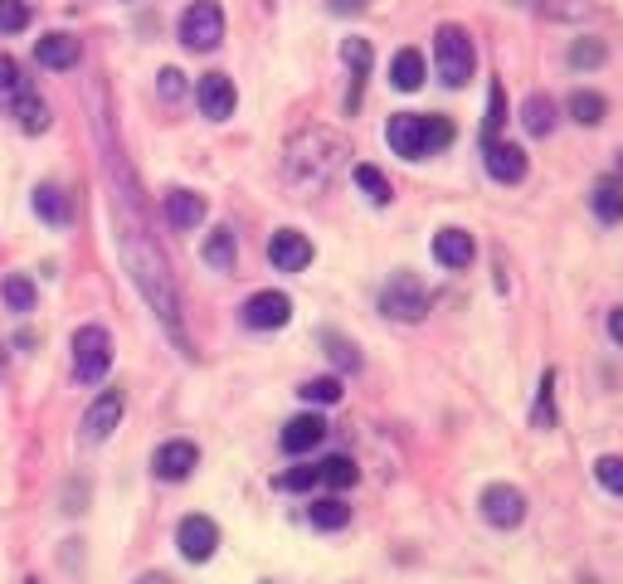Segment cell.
<instances>
[{
	"label": "cell",
	"instance_id": "cell-37",
	"mask_svg": "<svg viewBox=\"0 0 623 584\" xmlns=\"http://www.w3.org/2000/svg\"><path fill=\"white\" fill-rule=\"evenodd\" d=\"M595 477H599V487H604V492H614V497H623V458H599L595 463Z\"/></svg>",
	"mask_w": 623,
	"mask_h": 584
},
{
	"label": "cell",
	"instance_id": "cell-13",
	"mask_svg": "<svg viewBox=\"0 0 623 584\" xmlns=\"http://www.w3.org/2000/svg\"><path fill=\"white\" fill-rule=\"evenodd\" d=\"M195 98H200V112L210 122H224L234 112V102H239V93H234V78L230 73H205L200 83H195Z\"/></svg>",
	"mask_w": 623,
	"mask_h": 584
},
{
	"label": "cell",
	"instance_id": "cell-12",
	"mask_svg": "<svg viewBox=\"0 0 623 584\" xmlns=\"http://www.w3.org/2000/svg\"><path fill=\"white\" fill-rule=\"evenodd\" d=\"M268 264H273L278 273H303V268L312 264L307 234H297V229H278V234L268 239Z\"/></svg>",
	"mask_w": 623,
	"mask_h": 584
},
{
	"label": "cell",
	"instance_id": "cell-46",
	"mask_svg": "<svg viewBox=\"0 0 623 584\" xmlns=\"http://www.w3.org/2000/svg\"><path fill=\"white\" fill-rule=\"evenodd\" d=\"M29 584H39V580H29Z\"/></svg>",
	"mask_w": 623,
	"mask_h": 584
},
{
	"label": "cell",
	"instance_id": "cell-33",
	"mask_svg": "<svg viewBox=\"0 0 623 584\" xmlns=\"http://www.w3.org/2000/svg\"><path fill=\"white\" fill-rule=\"evenodd\" d=\"M297 394H303L307 404H337L341 400V380L337 375H321V380H307Z\"/></svg>",
	"mask_w": 623,
	"mask_h": 584
},
{
	"label": "cell",
	"instance_id": "cell-21",
	"mask_svg": "<svg viewBox=\"0 0 623 584\" xmlns=\"http://www.w3.org/2000/svg\"><path fill=\"white\" fill-rule=\"evenodd\" d=\"M15 118H20V127H25L29 137L49 132V108H45V98H39V93H29V88L15 93Z\"/></svg>",
	"mask_w": 623,
	"mask_h": 584
},
{
	"label": "cell",
	"instance_id": "cell-36",
	"mask_svg": "<svg viewBox=\"0 0 623 584\" xmlns=\"http://www.w3.org/2000/svg\"><path fill=\"white\" fill-rule=\"evenodd\" d=\"M29 25V5L25 0H0V35H20Z\"/></svg>",
	"mask_w": 623,
	"mask_h": 584
},
{
	"label": "cell",
	"instance_id": "cell-45",
	"mask_svg": "<svg viewBox=\"0 0 623 584\" xmlns=\"http://www.w3.org/2000/svg\"><path fill=\"white\" fill-rule=\"evenodd\" d=\"M137 584H175V580H171V575H142Z\"/></svg>",
	"mask_w": 623,
	"mask_h": 584
},
{
	"label": "cell",
	"instance_id": "cell-35",
	"mask_svg": "<svg viewBox=\"0 0 623 584\" xmlns=\"http://www.w3.org/2000/svg\"><path fill=\"white\" fill-rule=\"evenodd\" d=\"M555 424V370L541 375V400H536V429Z\"/></svg>",
	"mask_w": 623,
	"mask_h": 584
},
{
	"label": "cell",
	"instance_id": "cell-1",
	"mask_svg": "<svg viewBox=\"0 0 623 584\" xmlns=\"http://www.w3.org/2000/svg\"><path fill=\"white\" fill-rule=\"evenodd\" d=\"M118 239H122V264H127L132 283L142 288V297L151 302V312L171 327V337L185 346L181 331V302H175V283H171V264L156 248V239L147 234V219H142V205L132 191L118 195Z\"/></svg>",
	"mask_w": 623,
	"mask_h": 584
},
{
	"label": "cell",
	"instance_id": "cell-39",
	"mask_svg": "<svg viewBox=\"0 0 623 584\" xmlns=\"http://www.w3.org/2000/svg\"><path fill=\"white\" fill-rule=\"evenodd\" d=\"M570 64H575V69L604 64V45H599V39H575V45H570Z\"/></svg>",
	"mask_w": 623,
	"mask_h": 584
},
{
	"label": "cell",
	"instance_id": "cell-20",
	"mask_svg": "<svg viewBox=\"0 0 623 584\" xmlns=\"http://www.w3.org/2000/svg\"><path fill=\"white\" fill-rule=\"evenodd\" d=\"M166 219H171V229H195V224H205V195H195V191H171V195H166Z\"/></svg>",
	"mask_w": 623,
	"mask_h": 584
},
{
	"label": "cell",
	"instance_id": "cell-8",
	"mask_svg": "<svg viewBox=\"0 0 623 584\" xmlns=\"http://www.w3.org/2000/svg\"><path fill=\"white\" fill-rule=\"evenodd\" d=\"M175 546H181L185 560H195V565H205V560L220 550V526H215L210 516H185L181 531H175Z\"/></svg>",
	"mask_w": 623,
	"mask_h": 584
},
{
	"label": "cell",
	"instance_id": "cell-25",
	"mask_svg": "<svg viewBox=\"0 0 623 584\" xmlns=\"http://www.w3.org/2000/svg\"><path fill=\"white\" fill-rule=\"evenodd\" d=\"M522 122H526V132H532V137H546V132L555 127V102H550L546 93H532V98H526V108H522Z\"/></svg>",
	"mask_w": 623,
	"mask_h": 584
},
{
	"label": "cell",
	"instance_id": "cell-3",
	"mask_svg": "<svg viewBox=\"0 0 623 584\" xmlns=\"http://www.w3.org/2000/svg\"><path fill=\"white\" fill-rule=\"evenodd\" d=\"M433 59H439V78L449 83V88H463L467 78H473V39H467L463 25H439V35H433Z\"/></svg>",
	"mask_w": 623,
	"mask_h": 584
},
{
	"label": "cell",
	"instance_id": "cell-4",
	"mask_svg": "<svg viewBox=\"0 0 623 584\" xmlns=\"http://www.w3.org/2000/svg\"><path fill=\"white\" fill-rule=\"evenodd\" d=\"M112 365V337L102 327H78L74 331V380L98 385Z\"/></svg>",
	"mask_w": 623,
	"mask_h": 584
},
{
	"label": "cell",
	"instance_id": "cell-44",
	"mask_svg": "<svg viewBox=\"0 0 623 584\" xmlns=\"http://www.w3.org/2000/svg\"><path fill=\"white\" fill-rule=\"evenodd\" d=\"M609 337H614L619 346H623V307H614V312H609Z\"/></svg>",
	"mask_w": 623,
	"mask_h": 584
},
{
	"label": "cell",
	"instance_id": "cell-38",
	"mask_svg": "<svg viewBox=\"0 0 623 584\" xmlns=\"http://www.w3.org/2000/svg\"><path fill=\"white\" fill-rule=\"evenodd\" d=\"M321 483V473L317 467H293V473H278V492H307V487H317Z\"/></svg>",
	"mask_w": 623,
	"mask_h": 584
},
{
	"label": "cell",
	"instance_id": "cell-23",
	"mask_svg": "<svg viewBox=\"0 0 623 584\" xmlns=\"http://www.w3.org/2000/svg\"><path fill=\"white\" fill-rule=\"evenodd\" d=\"M390 83L400 93H414L424 83V54L419 49H400V54H394V64H390Z\"/></svg>",
	"mask_w": 623,
	"mask_h": 584
},
{
	"label": "cell",
	"instance_id": "cell-31",
	"mask_svg": "<svg viewBox=\"0 0 623 584\" xmlns=\"http://www.w3.org/2000/svg\"><path fill=\"white\" fill-rule=\"evenodd\" d=\"M532 10H541L550 20H585L595 10V0H526Z\"/></svg>",
	"mask_w": 623,
	"mask_h": 584
},
{
	"label": "cell",
	"instance_id": "cell-19",
	"mask_svg": "<svg viewBox=\"0 0 623 584\" xmlns=\"http://www.w3.org/2000/svg\"><path fill=\"white\" fill-rule=\"evenodd\" d=\"M341 59H346V69H351V93H346V108L356 112L361 108V88H366V73H370V45L366 39H346V45H341Z\"/></svg>",
	"mask_w": 623,
	"mask_h": 584
},
{
	"label": "cell",
	"instance_id": "cell-24",
	"mask_svg": "<svg viewBox=\"0 0 623 584\" xmlns=\"http://www.w3.org/2000/svg\"><path fill=\"white\" fill-rule=\"evenodd\" d=\"M604 112H609L604 93H589V88L570 93V118H575L579 127H599V122H604Z\"/></svg>",
	"mask_w": 623,
	"mask_h": 584
},
{
	"label": "cell",
	"instance_id": "cell-5",
	"mask_svg": "<svg viewBox=\"0 0 623 584\" xmlns=\"http://www.w3.org/2000/svg\"><path fill=\"white\" fill-rule=\"evenodd\" d=\"M220 39H224V10H220V0H195L191 10L181 15V45L185 49H220Z\"/></svg>",
	"mask_w": 623,
	"mask_h": 584
},
{
	"label": "cell",
	"instance_id": "cell-14",
	"mask_svg": "<svg viewBox=\"0 0 623 584\" xmlns=\"http://www.w3.org/2000/svg\"><path fill=\"white\" fill-rule=\"evenodd\" d=\"M118 419H122V390H102L98 400L88 404V414H83V438L102 443V438L118 429Z\"/></svg>",
	"mask_w": 623,
	"mask_h": 584
},
{
	"label": "cell",
	"instance_id": "cell-6",
	"mask_svg": "<svg viewBox=\"0 0 623 584\" xmlns=\"http://www.w3.org/2000/svg\"><path fill=\"white\" fill-rule=\"evenodd\" d=\"M380 312L394 321H424V312H429V292L414 273H400L390 278V288L380 292Z\"/></svg>",
	"mask_w": 623,
	"mask_h": 584
},
{
	"label": "cell",
	"instance_id": "cell-40",
	"mask_svg": "<svg viewBox=\"0 0 623 584\" xmlns=\"http://www.w3.org/2000/svg\"><path fill=\"white\" fill-rule=\"evenodd\" d=\"M327 346H331V361H337L341 370H356V365H361V356H356V346H351V341H341V337H331V331H327Z\"/></svg>",
	"mask_w": 623,
	"mask_h": 584
},
{
	"label": "cell",
	"instance_id": "cell-26",
	"mask_svg": "<svg viewBox=\"0 0 623 584\" xmlns=\"http://www.w3.org/2000/svg\"><path fill=\"white\" fill-rule=\"evenodd\" d=\"M589 205H595V215L604 219V224H619L623 219V185L619 181H599L595 195H589Z\"/></svg>",
	"mask_w": 623,
	"mask_h": 584
},
{
	"label": "cell",
	"instance_id": "cell-10",
	"mask_svg": "<svg viewBox=\"0 0 623 584\" xmlns=\"http://www.w3.org/2000/svg\"><path fill=\"white\" fill-rule=\"evenodd\" d=\"M288 317H293L288 292H254L244 302V327H254V331H278V327H288Z\"/></svg>",
	"mask_w": 623,
	"mask_h": 584
},
{
	"label": "cell",
	"instance_id": "cell-42",
	"mask_svg": "<svg viewBox=\"0 0 623 584\" xmlns=\"http://www.w3.org/2000/svg\"><path fill=\"white\" fill-rule=\"evenodd\" d=\"M25 83H20V69H15V59L10 54H0V93H20Z\"/></svg>",
	"mask_w": 623,
	"mask_h": 584
},
{
	"label": "cell",
	"instance_id": "cell-28",
	"mask_svg": "<svg viewBox=\"0 0 623 584\" xmlns=\"http://www.w3.org/2000/svg\"><path fill=\"white\" fill-rule=\"evenodd\" d=\"M307 516H312V526L317 531H341L351 521V507L341 502V497H321V502H312Z\"/></svg>",
	"mask_w": 623,
	"mask_h": 584
},
{
	"label": "cell",
	"instance_id": "cell-7",
	"mask_svg": "<svg viewBox=\"0 0 623 584\" xmlns=\"http://www.w3.org/2000/svg\"><path fill=\"white\" fill-rule=\"evenodd\" d=\"M386 142L394 146V156L419 161V156H429V118H419V112H394L386 127Z\"/></svg>",
	"mask_w": 623,
	"mask_h": 584
},
{
	"label": "cell",
	"instance_id": "cell-17",
	"mask_svg": "<svg viewBox=\"0 0 623 584\" xmlns=\"http://www.w3.org/2000/svg\"><path fill=\"white\" fill-rule=\"evenodd\" d=\"M321 438H327V419L321 414H297L283 429V453H312Z\"/></svg>",
	"mask_w": 623,
	"mask_h": 584
},
{
	"label": "cell",
	"instance_id": "cell-22",
	"mask_svg": "<svg viewBox=\"0 0 623 584\" xmlns=\"http://www.w3.org/2000/svg\"><path fill=\"white\" fill-rule=\"evenodd\" d=\"M35 215L49 219V224H69V219H74V200H69L59 185H39L35 191Z\"/></svg>",
	"mask_w": 623,
	"mask_h": 584
},
{
	"label": "cell",
	"instance_id": "cell-2",
	"mask_svg": "<svg viewBox=\"0 0 623 584\" xmlns=\"http://www.w3.org/2000/svg\"><path fill=\"white\" fill-rule=\"evenodd\" d=\"M351 156L346 137H337V132L327 127H307L297 132L293 142H288V181L303 185V191H317V185H331V175L341 171V161Z\"/></svg>",
	"mask_w": 623,
	"mask_h": 584
},
{
	"label": "cell",
	"instance_id": "cell-29",
	"mask_svg": "<svg viewBox=\"0 0 623 584\" xmlns=\"http://www.w3.org/2000/svg\"><path fill=\"white\" fill-rule=\"evenodd\" d=\"M234 254H239V248H234V229H215V234L205 239V264L220 268V273H230V268H234Z\"/></svg>",
	"mask_w": 623,
	"mask_h": 584
},
{
	"label": "cell",
	"instance_id": "cell-32",
	"mask_svg": "<svg viewBox=\"0 0 623 584\" xmlns=\"http://www.w3.org/2000/svg\"><path fill=\"white\" fill-rule=\"evenodd\" d=\"M0 297L10 302V312H35V283L20 273H10L5 283H0Z\"/></svg>",
	"mask_w": 623,
	"mask_h": 584
},
{
	"label": "cell",
	"instance_id": "cell-16",
	"mask_svg": "<svg viewBox=\"0 0 623 584\" xmlns=\"http://www.w3.org/2000/svg\"><path fill=\"white\" fill-rule=\"evenodd\" d=\"M473 234H467V229H439V234H433V258H439L443 268H467L473 264Z\"/></svg>",
	"mask_w": 623,
	"mask_h": 584
},
{
	"label": "cell",
	"instance_id": "cell-27",
	"mask_svg": "<svg viewBox=\"0 0 623 584\" xmlns=\"http://www.w3.org/2000/svg\"><path fill=\"white\" fill-rule=\"evenodd\" d=\"M502 122H506V88L492 83L487 88V118H482V146L487 142H502Z\"/></svg>",
	"mask_w": 623,
	"mask_h": 584
},
{
	"label": "cell",
	"instance_id": "cell-18",
	"mask_svg": "<svg viewBox=\"0 0 623 584\" xmlns=\"http://www.w3.org/2000/svg\"><path fill=\"white\" fill-rule=\"evenodd\" d=\"M78 54H83V45H78L74 35H45V39L35 45L39 69H74Z\"/></svg>",
	"mask_w": 623,
	"mask_h": 584
},
{
	"label": "cell",
	"instance_id": "cell-41",
	"mask_svg": "<svg viewBox=\"0 0 623 584\" xmlns=\"http://www.w3.org/2000/svg\"><path fill=\"white\" fill-rule=\"evenodd\" d=\"M156 88H161L166 102H175V98L185 93V73H181V69H161V83H156Z\"/></svg>",
	"mask_w": 623,
	"mask_h": 584
},
{
	"label": "cell",
	"instance_id": "cell-11",
	"mask_svg": "<svg viewBox=\"0 0 623 584\" xmlns=\"http://www.w3.org/2000/svg\"><path fill=\"white\" fill-rule=\"evenodd\" d=\"M482 516L492 521V526H502V531H512V526H522V516H526V497L516 492V487H506V483H492L482 492Z\"/></svg>",
	"mask_w": 623,
	"mask_h": 584
},
{
	"label": "cell",
	"instance_id": "cell-15",
	"mask_svg": "<svg viewBox=\"0 0 623 584\" xmlns=\"http://www.w3.org/2000/svg\"><path fill=\"white\" fill-rule=\"evenodd\" d=\"M487 171H492V181L516 185L526 175V151L516 142H487Z\"/></svg>",
	"mask_w": 623,
	"mask_h": 584
},
{
	"label": "cell",
	"instance_id": "cell-34",
	"mask_svg": "<svg viewBox=\"0 0 623 584\" xmlns=\"http://www.w3.org/2000/svg\"><path fill=\"white\" fill-rule=\"evenodd\" d=\"M356 185L370 195L376 205H390V181L376 171V166H356Z\"/></svg>",
	"mask_w": 623,
	"mask_h": 584
},
{
	"label": "cell",
	"instance_id": "cell-9",
	"mask_svg": "<svg viewBox=\"0 0 623 584\" xmlns=\"http://www.w3.org/2000/svg\"><path fill=\"white\" fill-rule=\"evenodd\" d=\"M195 463H200V448L185 443V438H171V443L156 448L151 473L161 477V483H185V477L195 473Z\"/></svg>",
	"mask_w": 623,
	"mask_h": 584
},
{
	"label": "cell",
	"instance_id": "cell-43",
	"mask_svg": "<svg viewBox=\"0 0 623 584\" xmlns=\"http://www.w3.org/2000/svg\"><path fill=\"white\" fill-rule=\"evenodd\" d=\"M331 10H337V15H361V10L370 5V0H327Z\"/></svg>",
	"mask_w": 623,
	"mask_h": 584
},
{
	"label": "cell",
	"instance_id": "cell-30",
	"mask_svg": "<svg viewBox=\"0 0 623 584\" xmlns=\"http://www.w3.org/2000/svg\"><path fill=\"white\" fill-rule=\"evenodd\" d=\"M317 473H321V483H327V487H356L361 467L351 463L346 453H331V458H321V463H317Z\"/></svg>",
	"mask_w": 623,
	"mask_h": 584
}]
</instances>
